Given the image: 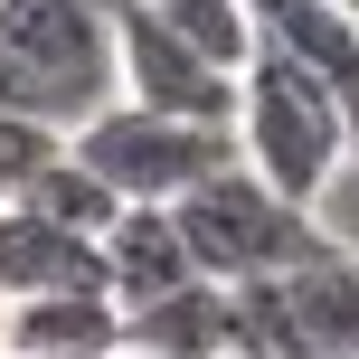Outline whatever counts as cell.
Wrapping results in <instances>:
<instances>
[{
	"label": "cell",
	"mask_w": 359,
	"mask_h": 359,
	"mask_svg": "<svg viewBox=\"0 0 359 359\" xmlns=\"http://www.w3.org/2000/svg\"><path fill=\"white\" fill-rule=\"evenodd\" d=\"M170 217H180V246H189L198 284H227V293H246V284H265V274H293V265H312V255H331L322 217L293 208L284 189H265L246 161L217 170V180H198Z\"/></svg>",
	"instance_id": "3957f363"
},
{
	"label": "cell",
	"mask_w": 359,
	"mask_h": 359,
	"mask_svg": "<svg viewBox=\"0 0 359 359\" xmlns=\"http://www.w3.org/2000/svg\"><path fill=\"white\" fill-rule=\"evenodd\" d=\"M123 95L114 19L86 0H0V114L76 133Z\"/></svg>",
	"instance_id": "6da1fadb"
},
{
	"label": "cell",
	"mask_w": 359,
	"mask_h": 359,
	"mask_svg": "<svg viewBox=\"0 0 359 359\" xmlns=\"http://www.w3.org/2000/svg\"><path fill=\"white\" fill-rule=\"evenodd\" d=\"M19 208L57 217V227H76V236H104L114 217H123V198H114V189H104V180H95L86 161H76V151H57V161L38 170L29 189H19Z\"/></svg>",
	"instance_id": "4fadbf2b"
},
{
	"label": "cell",
	"mask_w": 359,
	"mask_h": 359,
	"mask_svg": "<svg viewBox=\"0 0 359 359\" xmlns=\"http://www.w3.org/2000/svg\"><path fill=\"white\" fill-rule=\"evenodd\" d=\"M67 151V133H48V123H19V114H0V208H10L19 189H29L38 170Z\"/></svg>",
	"instance_id": "5bb4252c"
},
{
	"label": "cell",
	"mask_w": 359,
	"mask_h": 359,
	"mask_svg": "<svg viewBox=\"0 0 359 359\" xmlns=\"http://www.w3.org/2000/svg\"><path fill=\"white\" fill-rule=\"evenodd\" d=\"M180 284H198L189 246H180V217L170 208H123L104 227V293L123 312H142V303H161V293H180Z\"/></svg>",
	"instance_id": "9c48e42d"
},
{
	"label": "cell",
	"mask_w": 359,
	"mask_h": 359,
	"mask_svg": "<svg viewBox=\"0 0 359 359\" xmlns=\"http://www.w3.org/2000/svg\"><path fill=\"white\" fill-rule=\"evenodd\" d=\"M236 151L293 208H322V189L359 161V133H350V104L312 67H293V57L265 48L246 67V95H236Z\"/></svg>",
	"instance_id": "7a4b0ae2"
},
{
	"label": "cell",
	"mask_w": 359,
	"mask_h": 359,
	"mask_svg": "<svg viewBox=\"0 0 359 359\" xmlns=\"http://www.w3.org/2000/svg\"><path fill=\"white\" fill-rule=\"evenodd\" d=\"M151 10H161L217 76H246L255 57H265V38H255V0H151Z\"/></svg>",
	"instance_id": "7c38bea8"
},
{
	"label": "cell",
	"mask_w": 359,
	"mask_h": 359,
	"mask_svg": "<svg viewBox=\"0 0 359 359\" xmlns=\"http://www.w3.org/2000/svg\"><path fill=\"white\" fill-rule=\"evenodd\" d=\"M236 350L246 359H359V255H312L293 274L236 293Z\"/></svg>",
	"instance_id": "5b68a950"
},
{
	"label": "cell",
	"mask_w": 359,
	"mask_h": 359,
	"mask_svg": "<svg viewBox=\"0 0 359 359\" xmlns=\"http://www.w3.org/2000/svg\"><path fill=\"white\" fill-rule=\"evenodd\" d=\"M236 359H246V350H236Z\"/></svg>",
	"instance_id": "d6986e66"
},
{
	"label": "cell",
	"mask_w": 359,
	"mask_h": 359,
	"mask_svg": "<svg viewBox=\"0 0 359 359\" xmlns=\"http://www.w3.org/2000/svg\"><path fill=\"white\" fill-rule=\"evenodd\" d=\"M86 10H104V19H123V10H133V0H86Z\"/></svg>",
	"instance_id": "9a60e30c"
},
{
	"label": "cell",
	"mask_w": 359,
	"mask_h": 359,
	"mask_svg": "<svg viewBox=\"0 0 359 359\" xmlns=\"http://www.w3.org/2000/svg\"><path fill=\"white\" fill-rule=\"evenodd\" d=\"M341 10H350V19H359V0H341Z\"/></svg>",
	"instance_id": "ac0fdd59"
},
{
	"label": "cell",
	"mask_w": 359,
	"mask_h": 359,
	"mask_svg": "<svg viewBox=\"0 0 359 359\" xmlns=\"http://www.w3.org/2000/svg\"><path fill=\"white\" fill-rule=\"evenodd\" d=\"M255 38L293 67H312L350 104V133H359V19L341 0H255Z\"/></svg>",
	"instance_id": "ba28073f"
},
{
	"label": "cell",
	"mask_w": 359,
	"mask_h": 359,
	"mask_svg": "<svg viewBox=\"0 0 359 359\" xmlns=\"http://www.w3.org/2000/svg\"><path fill=\"white\" fill-rule=\"evenodd\" d=\"M67 151H76L95 180H104L123 208H180L198 180H217V170L246 161L227 123H180V114L123 104V95H114L95 123H76V133H67Z\"/></svg>",
	"instance_id": "277c9868"
},
{
	"label": "cell",
	"mask_w": 359,
	"mask_h": 359,
	"mask_svg": "<svg viewBox=\"0 0 359 359\" xmlns=\"http://www.w3.org/2000/svg\"><path fill=\"white\" fill-rule=\"evenodd\" d=\"M0 359H10V303H0Z\"/></svg>",
	"instance_id": "2e32d148"
},
{
	"label": "cell",
	"mask_w": 359,
	"mask_h": 359,
	"mask_svg": "<svg viewBox=\"0 0 359 359\" xmlns=\"http://www.w3.org/2000/svg\"><path fill=\"white\" fill-rule=\"evenodd\" d=\"M114 359H142V350H114Z\"/></svg>",
	"instance_id": "e0dca14e"
},
{
	"label": "cell",
	"mask_w": 359,
	"mask_h": 359,
	"mask_svg": "<svg viewBox=\"0 0 359 359\" xmlns=\"http://www.w3.org/2000/svg\"><path fill=\"white\" fill-rule=\"evenodd\" d=\"M114 350H123V303L114 293L10 303V359H114Z\"/></svg>",
	"instance_id": "8fae6325"
},
{
	"label": "cell",
	"mask_w": 359,
	"mask_h": 359,
	"mask_svg": "<svg viewBox=\"0 0 359 359\" xmlns=\"http://www.w3.org/2000/svg\"><path fill=\"white\" fill-rule=\"evenodd\" d=\"M48 293H104V236H76L38 208H0V303H48Z\"/></svg>",
	"instance_id": "52a82bcc"
},
{
	"label": "cell",
	"mask_w": 359,
	"mask_h": 359,
	"mask_svg": "<svg viewBox=\"0 0 359 359\" xmlns=\"http://www.w3.org/2000/svg\"><path fill=\"white\" fill-rule=\"evenodd\" d=\"M123 350H142V359H236V293L227 284H180L161 303L123 312Z\"/></svg>",
	"instance_id": "30bf717a"
},
{
	"label": "cell",
	"mask_w": 359,
	"mask_h": 359,
	"mask_svg": "<svg viewBox=\"0 0 359 359\" xmlns=\"http://www.w3.org/2000/svg\"><path fill=\"white\" fill-rule=\"evenodd\" d=\"M114 67H123V104H151V114H180V123H227L236 133L246 76H217L151 0H133V10L114 19Z\"/></svg>",
	"instance_id": "8992f818"
}]
</instances>
